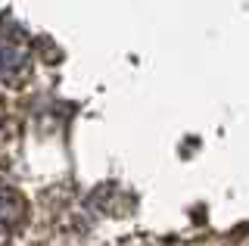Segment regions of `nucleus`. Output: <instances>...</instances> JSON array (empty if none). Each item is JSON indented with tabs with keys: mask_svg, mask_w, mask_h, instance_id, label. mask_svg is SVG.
<instances>
[{
	"mask_svg": "<svg viewBox=\"0 0 249 246\" xmlns=\"http://www.w3.org/2000/svg\"><path fill=\"white\" fill-rule=\"evenodd\" d=\"M28 69V44L13 28H0V81H16Z\"/></svg>",
	"mask_w": 249,
	"mask_h": 246,
	"instance_id": "nucleus-1",
	"label": "nucleus"
},
{
	"mask_svg": "<svg viewBox=\"0 0 249 246\" xmlns=\"http://www.w3.org/2000/svg\"><path fill=\"white\" fill-rule=\"evenodd\" d=\"M19 196L13 193V190H6V187H0V237L6 234V230L13 228V221H16V215H19Z\"/></svg>",
	"mask_w": 249,
	"mask_h": 246,
	"instance_id": "nucleus-2",
	"label": "nucleus"
}]
</instances>
